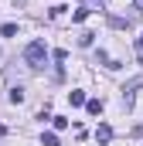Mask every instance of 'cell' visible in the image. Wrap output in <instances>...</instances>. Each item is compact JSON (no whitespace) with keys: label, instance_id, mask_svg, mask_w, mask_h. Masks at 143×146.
Wrapping results in <instances>:
<instances>
[{"label":"cell","instance_id":"6da1fadb","mask_svg":"<svg viewBox=\"0 0 143 146\" xmlns=\"http://www.w3.org/2000/svg\"><path fill=\"white\" fill-rule=\"evenodd\" d=\"M44 58H48L44 41H31V44L24 48V65H27V68H41V65H44Z\"/></svg>","mask_w":143,"mask_h":146},{"label":"cell","instance_id":"7a4b0ae2","mask_svg":"<svg viewBox=\"0 0 143 146\" xmlns=\"http://www.w3.org/2000/svg\"><path fill=\"white\" fill-rule=\"evenodd\" d=\"M96 139H99V143H109V139H112V129H109V126H99V129H96Z\"/></svg>","mask_w":143,"mask_h":146},{"label":"cell","instance_id":"3957f363","mask_svg":"<svg viewBox=\"0 0 143 146\" xmlns=\"http://www.w3.org/2000/svg\"><path fill=\"white\" fill-rule=\"evenodd\" d=\"M10 102H14V106H21V102H24V88H21V85H14V88H10Z\"/></svg>","mask_w":143,"mask_h":146},{"label":"cell","instance_id":"277c9868","mask_svg":"<svg viewBox=\"0 0 143 146\" xmlns=\"http://www.w3.org/2000/svg\"><path fill=\"white\" fill-rule=\"evenodd\" d=\"M92 41H96L92 31H82V37H78V44H82V48H92Z\"/></svg>","mask_w":143,"mask_h":146},{"label":"cell","instance_id":"5b68a950","mask_svg":"<svg viewBox=\"0 0 143 146\" xmlns=\"http://www.w3.org/2000/svg\"><path fill=\"white\" fill-rule=\"evenodd\" d=\"M41 143H44V146H61V143H58V136H55V133H41Z\"/></svg>","mask_w":143,"mask_h":146},{"label":"cell","instance_id":"8992f818","mask_svg":"<svg viewBox=\"0 0 143 146\" xmlns=\"http://www.w3.org/2000/svg\"><path fill=\"white\" fill-rule=\"evenodd\" d=\"M68 102H72V106H82V102H85V95L75 88V92H68Z\"/></svg>","mask_w":143,"mask_h":146},{"label":"cell","instance_id":"52a82bcc","mask_svg":"<svg viewBox=\"0 0 143 146\" xmlns=\"http://www.w3.org/2000/svg\"><path fill=\"white\" fill-rule=\"evenodd\" d=\"M99 61H102V65H106V68H119V61H112V58H109L106 51H99Z\"/></svg>","mask_w":143,"mask_h":146},{"label":"cell","instance_id":"ba28073f","mask_svg":"<svg viewBox=\"0 0 143 146\" xmlns=\"http://www.w3.org/2000/svg\"><path fill=\"white\" fill-rule=\"evenodd\" d=\"M85 109L92 112V115H99V112H102V102H99V99H92V102H85Z\"/></svg>","mask_w":143,"mask_h":146},{"label":"cell","instance_id":"9c48e42d","mask_svg":"<svg viewBox=\"0 0 143 146\" xmlns=\"http://www.w3.org/2000/svg\"><path fill=\"white\" fill-rule=\"evenodd\" d=\"M85 17H89V10H85V7H78V10H75V14H72V21H75V24H82V21H85Z\"/></svg>","mask_w":143,"mask_h":146},{"label":"cell","instance_id":"30bf717a","mask_svg":"<svg viewBox=\"0 0 143 146\" xmlns=\"http://www.w3.org/2000/svg\"><path fill=\"white\" fill-rule=\"evenodd\" d=\"M0 34H3V37H14V34H17V24H3Z\"/></svg>","mask_w":143,"mask_h":146},{"label":"cell","instance_id":"8fae6325","mask_svg":"<svg viewBox=\"0 0 143 146\" xmlns=\"http://www.w3.org/2000/svg\"><path fill=\"white\" fill-rule=\"evenodd\" d=\"M136 48H140V51H143V31H140V37H136Z\"/></svg>","mask_w":143,"mask_h":146}]
</instances>
